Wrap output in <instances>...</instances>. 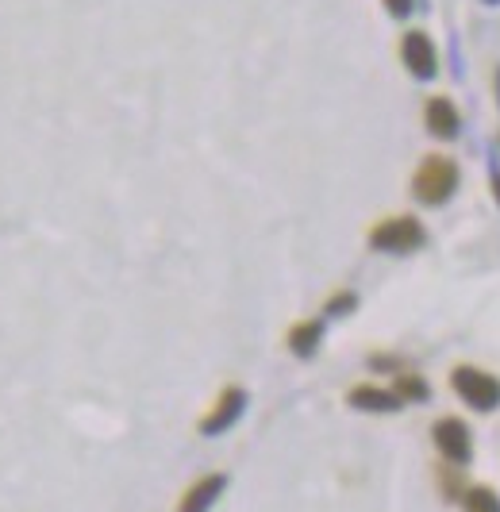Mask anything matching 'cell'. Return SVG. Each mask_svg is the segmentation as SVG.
<instances>
[{
    "label": "cell",
    "instance_id": "1",
    "mask_svg": "<svg viewBox=\"0 0 500 512\" xmlns=\"http://www.w3.org/2000/svg\"><path fill=\"white\" fill-rule=\"evenodd\" d=\"M454 185H458V166L450 158H443V154H431V158L420 162V170L412 178V193L424 205H447Z\"/></svg>",
    "mask_w": 500,
    "mask_h": 512
},
{
    "label": "cell",
    "instance_id": "2",
    "mask_svg": "<svg viewBox=\"0 0 500 512\" xmlns=\"http://www.w3.org/2000/svg\"><path fill=\"white\" fill-rule=\"evenodd\" d=\"M450 389L477 412H493L500 405V382L493 374L477 370V366H454L450 370Z\"/></svg>",
    "mask_w": 500,
    "mask_h": 512
},
{
    "label": "cell",
    "instance_id": "3",
    "mask_svg": "<svg viewBox=\"0 0 500 512\" xmlns=\"http://www.w3.org/2000/svg\"><path fill=\"white\" fill-rule=\"evenodd\" d=\"M424 239V224L416 216H389V220L374 224V231H370V247L389 251V255H408V251L424 247Z\"/></svg>",
    "mask_w": 500,
    "mask_h": 512
},
{
    "label": "cell",
    "instance_id": "4",
    "mask_svg": "<svg viewBox=\"0 0 500 512\" xmlns=\"http://www.w3.org/2000/svg\"><path fill=\"white\" fill-rule=\"evenodd\" d=\"M400 62L412 77H435L439 74V54H435V43L427 39L424 31H404L400 39Z\"/></svg>",
    "mask_w": 500,
    "mask_h": 512
},
{
    "label": "cell",
    "instance_id": "5",
    "mask_svg": "<svg viewBox=\"0 0 500 512\" xmlns=\"http://www.w3.org/2000/svg\"><path fill=\"white\" fill-rule=\"evenodd\" d=\"M243 409H247V393L231 385V389H224V393H220L216 409L200 420V432H204V436H220V432H227V428H231V424L243 416Z\"/></svg>",
    "mask_w": 500,
    "mask_h": 512
},
{
    "label": "cell",
    "instance_id": "6",
    "mask_svg": "<svg viewBox=\"0 0 500 512\" xmlns=\"http://www.w3.org/2000/svg\"><path fill=\"white\" fill-rule=\"evenodd\" d=\"M435 447L443 451V459L447 462H470V451H474V443H470V428L462 424V420H439L435 424Z\"/></svg>",
    "mask_w": 500,
    "mask_h": 512
},
{
    "label": "cell",
    "instance_id": "7",
    "mask_svg": "<svg viewBox=\"0 0 500 512\" xmlns=\"http://www.w3.org/2000/svg\"><path fill=\"white\" fill-rule=\"evenodd\" d=\"M424 124L435 139H454L458 128H462V116H458V108H454L450 97H431L424 104Z\"/></svg>",
    "mask_w": 500,
    "mask_h": 512
},
{
    "label": "cell",
    "instance_id": "8",
    "mask_svg": "<svg viewBox=\"0 0 500 512\" xmlns=\"http://www.w3.org/2000/svg\"><path fill=\"white\" fill-rule=\"evenodd\" d=\"M224 486H227L224 474H208V478H200V482H193V486L185 489V497H181L177 512H208L212 505H216V497L224 493Z\"/></svg>",
    "mask_w": 500,
    "mask_h": 512
},
{
    "label": "cell",
    "instance_id": "9",
    "mask_svg": "<svg viewBox=\"0 0 500 512\" xmlns=\"http://www.w3.org/2000/svg\"><path fill=\"white\" fill-rule=\"evenodd\" d=\"M350 409H362V412H397L404 401L397 397V389H377V385H358L350 389Z\"/></svg>",
    "mask_w": 500,
    "mask_h": 512
},
{
    "label": "cell",
    "instance_id": "10",
    "mask_svg": "<svg viewBox=\"0 0 500 512\" xmlns=\"http://www.w3.org/2000/svg\"><path fill=\"white\" fill-rule=\"evenodd\" d=\"M320 339H324V324L320 320H304V324H297L289 332V351L300 355V359H312L316 347H320Z\"/></svg>",
    "mask_w": 500,
    "mask_h": 512
},
{
    "label": "cell",
    "instance_id": "11",
    "mask_svg": "<svg viewBox=\"0 0 500 512\" xmlns=\"http://www.w3.org/2000/svg\"><path fill=\"white\" fill-rule=\"evenodd\" d=\"M466 512H500V501L493 489H470L466 493Z\"/></svg>",
    "mask_w": 500,
    "mask_h": 512
},
{
    "label": "cell",
    "instance_id": "12",
    "mask_svg": "<svg viewBox=\"0 0 500 512\" xmlns=\"http://www.w3.org/2000/svg\"><path fill=\"white\" fill-rule=\"evenodd\" d=\"M397 397H400V401H408V397L424 401V397H427V385L420 382V378H412V374H404V378L397 382Z\"/></svg>",
    "mask_w": 500,
    "mask_h": 512
},
{
    "label": "cell",
    "instance_id": "13",
    "mask_svg": "<svg viewBox=\"0 0 500 512\" xmlns=\"http://www.w3.org/2000/svg\"><path fill=\"white\" fill-rule=\"evenodd\" d=\"M354 308V293H343V297H335V301H327V312H335V316H343Z\"/></svg>",
    "mask_w": 500,
    "mask_h": 512
},
{
    "label": "cell",
    "instance_id": "14",
    "mask_svg": "<svg viewBox=\"0 0 500 512\" xmlns=\"http://www.w3.org/2000/svg\"><path fill=\"white\" fill-rule=\"evenodd\" d=\"M385 12L397 16V20H404V16L412 12V0H385Z\"/></svg>",
    "mask_w": 500,
    "mask_h": 512
}]
</instances>
